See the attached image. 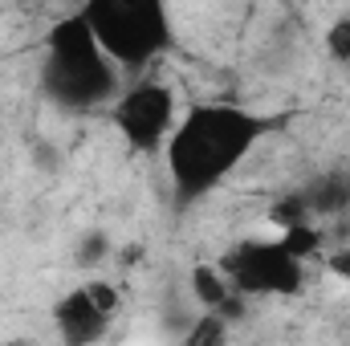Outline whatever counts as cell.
<instances>
[{
  "label": "cell",
  "instance_id": "obj_2",
  "mask_svg": "<svg viewBox=\"0 0 350 346\" xmlns=\"http://www.w3.org/2000/svg\"><path fill=\"white\" fill-rule=\"evenodd\" d=\"M45 94L66 110H90L110 98H118V70L98 49L94 33L86 29L82 12H70L57 21L45 37V66H41Z\"/></svg>",
  "mask_w": 350,
  "mask_h": 346
},
{
  "label": "cell",
  "instance_id": "obj_6",
  "mask_svg": "<svg viewBox=\"0 0 350 346\" xmlns=\"http://www.w3.org/2000/svg\"><path fill=\"white\" fill-rule=\"evenodd\" d=\"M53 322H57V334L66 346H94L106 334V322L110 314H102L94 306V297L86 293V285L70 289L57 306H53Z\"/></svg>",
  "mask_w": 350,
  "mask_h": 346
},
{
  "label": "cell",
  "instance_id": "obj_8",
  "mask_svg": "<svg viewBox=\"0 0 350 346\" xmlns=\"http://www.w3.org/2000/svg\"><path fill=\"white\" fill-rule=\"evenodd\" d=\"M326 49L334 62H350V16H338L326 33Z\"/></svg>",
  "mask_w": 350,
  "mask_h": 346
},
{
  "label": "cell",
  "instance_id": "obj_10",
  "mask_svg": "<svg viewBox=\"0 0 350 346\" xmlns=\"http://www.w3.org/2000/svg\"><path fill=\"white\" fill-rule=\"evenodd\" d=\"M86 293L94 297V306H98L102 314H114V310H118V293H114V285H110V281H90Z\"/></svg>",
  "mask_w": 350,
  "mask_h": 346
},
{
  "label": "cell",
  "instance_id": "obj_5",
  "mask_svg": "<svg viewBox=\"0 0 350 346\" xmlns=\"http://www.w3.org/2000/svg\"><path fill=\"white\" fill-rule=\"evenodd\" d=\"M220 273L228 277L232 293H297L306 281V265L289 257L281 241H245L220 257Z\"/></svg>",
  "mask_w": 350,
  "mask_h": 346
},
{
  "label": "cell",
  "instance_id": "obj_3",
  "mask_svg": "<svg viewBox=\"0 0 350 346\" xmlns=\"http://www.w3.org/2000/svg\"><path fill=\"white\" fill-rule=\"evenodd\" d=\"M78 12L98 49L122 70H143L172 45V12L163 0H90Z\"/></svg>",
  "mask_w": 350,
  "mask_h": 346
},
{
  "label": "cell",
  "instance_id": "obj_9",
  "mask_svg": "<svg viewBox=\"0 0 350 346\" xmlns=\"http://www.w3.org/2000/svg\"><path fill=\"white\" fill-rule=\"evenodd\" d=\"M110 253V241H106V232H86L82 237V245H78V265H98V261Z\"/></svg>",
  "mask_w": 350,
  "mask_h": 346
},
{
  "label": "cell",
  "instance_id": "obj_1",
  "mask_svg": "<svg viewBox=\"0 0 350 346\" xmlns=\"http://www.w3.org/2000/svg\"><path fill=\"white\" fill-rule=\"evenodd\" d=\"M273 127V118L253 114L237 102H196L175 122L167 139V172L183 204L208 196Z\"/></svg>",
  "mask_w": 350,
  "mask_h": 346
},
{
  "label": "cell",
  "instance_id": "obj_7",
  "mask_svg": "<svg viewBox=\"0 0 350 346\" xmlns=\"http://www.w3.org/2000/svg\"><path fill=\"white\" fill-rule=\"evenodd\" d=\"M187 285H191V297H196V306H200L204 314H216V310L232 297L228 277L220 273V265H208V261H200V265L187 273Z\"/></svg>",
  "mask_w": 350,
  "mask_h": 346
},
{
  "label": "cell",
  "instance_id": "obj_11",
  "mask_svg": "<svg viewBox=\"0 0 350 346\" xmlns=\"http://www.w3.org/2000/svg\"><path fill=\"white\" fill-rule=\"evenodd\" d=\"M330 273H338V277H347V281H350V249L330 253Z\"/></svg>",
  "mask_w": 350,
  "mask_h": 346
},
{
  "label": "cell",
  "instance_id": "obj_4",
  "mask_svg": "<svg viewBox=\"0 0 350 346\" xmlns=\"http://www.w3.org/2000/svg\"><path fill=\"white\" fill-rule=\"evenodd\" d=\"M110 118L114 127L122 131V139L151 155L159 147H167L172 139V122H175V90L167 82H155V78H143L135 86H126L114 102H110Z\"/></svg>",
  "mask_w": 350,
  "mask_h": 346
}]
</instances>
